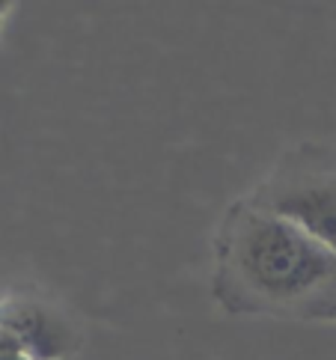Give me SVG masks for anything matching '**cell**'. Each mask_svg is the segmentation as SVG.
I'll return each instance as SVG.
<instances>
[{
	"instance_id": "1",
	"label": "cell",
	"mask_w": 336,
	"mask_h": 360,
	"mask_svg": "<svg viewBox=\"0 0 336 360\" xmlns=\"http://www.w3.org/2000/svg\"><path fill=\"white\" fill-rule=\"evenodd\" d=\"M212 298L226 316L336 321V253L244 194L214 229Z\"/></svg>"
},
{
	"instance_id": "2",
	"label": "cell",
	"mask_w": 336,
	"mask_h": 360,
	"mask_svg": "<svg viewBox=\"0 0 336 360\" xmlns=\"http://www.w3.org/2000/svg\"><path fill=\"white\" fill-rule=\"evenodd\" d=\"M247 197L336 253V146L298 143L280 152Z\"/></svg>"
},
{
	"instance_id": "3",
	"label": "cell",
	"mask_w": 336,
	"mask_h": 360,
	"mask_svg": "<svg viewBox=\"0 0 336 360\" xmlns=\"http://www.w3.org/2000/svg\"><path fill=\"white\" fill-rule=\"evenodd\" d=\"M0 325L33 360H72L81 352V330L75 321L36 295L0 298Z\"/></svg>"
},
{
	"instance_id": "4",
	"label": "cell",
	"mask_w": 336,
	"mask_h": 360,
	"mask_svg": "<svg viewBox=\"0 0 336 360\" xmlns=\"http://www.w3.org/2000/svg\"><path fill=\"white\" fill-rule=\"evenodd\" d=\"M0 360H33L27 352L15 349V345H9V349H0Z\"/></svg>"
},
{
	"instance_id": "5",
	"label": "cell",
	"mask_w": 336,
	"mask_h": 360,
	"mask_svg": "<svg viewBox=\"0 0 336 360\" xmlns=\"http://www.w3.org/2000/svg\"><path fill=\"white\" fill-rule=\"evenodd\" d=\"M4 21H6V6H0V30H4Z\"/></svg>"
}]
</instances>
